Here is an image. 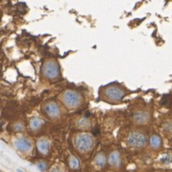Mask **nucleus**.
<instances>
[{"label": "nucleus", "mask_w": 172, "mask_h": 172, "mask_svg": "<svg viewBox=\"0 0 172 172\" xmlns=\"http://www.w3.org/2000/svg\"><path fill=\"white\" fill-rule=\"evenodd\" d=\"M62 100L65 107L70 110L78 108L82 104V96L73 91H65L62 95Z\"/></svg>", "instance_id": "nucleus-1"}, {"label": "nucleus", "mask_w": 172, "mask_h": 172, "mask_svg": "<svg viewBox=\"0 0 172 172\" xmlns=\"http://www.w3.org/2000/svg\"><path fill=\"white\" fill-rule=\"evenodd\" d=\"M75 144L77 149L81 151V152H88V151L92 149L94 144V140L91 135L81 134L76 138Z\"/></svg>", "instance_id": "nucleus-2"}, {"label": "nucleus", "mask_w": 172, "mask_h": 172, "mask_svg": "<svg viewBox=\"0 0 172 172\" xmlns=\"http://www.w3.org/2000/svg\"><path fill=\"white\" fill-rule=\"evenodd\" d=\"M42 73L46 78L53 80L59 77L60 74V69L58 64L54 61H47V62L43 64L42 67Z\"/></svg>", "instance_id": "nucleus-3"}, {"label": "nucleus", "mask_w": 172, "mask_h": 172, "mask_svg": "<svg viewBox=\"0 0 172 172\" xmlns=\"http://www.w3.org/2000/svg\"><path fill=\"white\" fill-rule=\"evenodd\" d=\"M128 142L134 147H143L147 143V137L141 132H132L128 137Z\"/></svg>", "instance_id": "nucleus-4"}, {"label": "nucleus", "mask_w": 172, "mask_h": 172, "mask_svg": "<svg viewBox=\"0 0 172 172\" xmlns=\"http://www.w3.org/2000/svg\"><path fill=\"white\" fill-rule=\"evenodd\" d=\"M105 96L110 101L118 102L124 96V91L116 86H110L105 89Z\"/></svg>", "instance_id": "nucleus-5"}, {"label": "nucleus", "mask_w": 172, "mask_h": 172, "mask_svg": "<svg viewBox=\"0 0 172 172\" xmlns=\"http://www.w3.org/2000/svg\"><path fill=\"white\" fill-rule=\"evenodd\" d=\"M43 112L45 113V114L50 118H56L60 116L61 110L59 105L55 103V102H48L43 107Z\"/></svg>", "instance_id": "nucleus-6"}, {"label": "nucleus", "mask_w": 172, "mask_h": 172, "mask_svg": "<svg viewBox=\"0 0 172 172\" xmlns=\"http://www.w3.org/2000/svg\"><path fill=\"white\" fill-rule=\"evenodd\" d=\"M14 144L15 148L21 152H28L32 149V143L26 138H18L15 141Z\"/></svg>", "instance_id": "nucleus-7"}, {"label": "nucleus", "mask_w": 172, "mask_h": 172, "mask_svg": "<svg viewBox=\"0 0 172 172\" xmlns=\"http://www.w3.org/2000/svg\"><path fill=\"white\" fill-rule=\"evenodd\" d=\"M133 118L136 123L143 124V123H146V122L149 120L150 116L149 113L146 112H138L136 113H134Z\"/></svg>", "instance_id": "nucleus-8"}, {"label": "nucleus", "mask_w": 172, "mask_h": 172, "mask_svg": "<svg viewBox=\"0 0 172 172\" xmlns=\"http://www.w3.org/2000/svg\"><path fill=\"white\" fill-rule=\"evenodd\" d=\"M37 146H38V150L43 155L48 154L49 149H50V143H49L48 141L44 140V138H40V140H39L38 143H37Z\"/></svg>", "instance_id": "nucleus-9"}, {"label": "nucleus", "mask_w": 172, "mask_h": 172, "mask_svg": "<svg viewBox=\"0 0 172 172\" xmlns=\"http://www.w3.org/2000/svg\"><path fill=\"white\" fill-rule=\"evenodd\" d=\"M109 163L113 166H119L121 163V158L120 154L117 152V151H113V153L110 154L109 156Z\"/></svg>", "instance_id": "nucleus-10"}, {"label": "nucleus", "mask_w": 172, "mask_h": 172, "mask_svg": "<svg viewBox=\"0 0 172 172\" xmlns=\"http://www.w3.org/2000/svg\"><path fill=\"white\" fill-rule=\"evenodd\" d=\"M43 124H44L43 119L40 117H33L30 120V128L32 130H39L40 128H42Z\"/></svg>", "instance_id": "nucleus-11"}, {"label": "nucleus", "mask_w": 172, "mask_h": 172, "mask_svg": "<svg viewBox=\"0 0 172 172\" xmlns=\"http://www.w3.org/2000/svg\"><path fill=\"white\" fill-rule=\"evenodd\" d=\"M162 144V140L158 135H154L150 138V145L154 149H158Z\"/></svg>", "instance_id": "nucleus-12"}, {"label": "nucleus", "mask_w": 172, "mask_h": 172, "mask_svg": "<svg viewBox=\"0 0 172 172\" xmlns=\"http://www.w3.org/2000/svg\"><path fill=\"white\" fill-rule=\"evenodd\" d=\"M107 162V159L103 153H98L95 157V163L99 167H104Z\"/></svg>", "instance_id": "nucleus-13"}, {"label": "nucleus", "mask_w": 172, "mask_h": 172, "mask_svg": "<svg viewBox=\"0 0 172 172\" xmlns=\"http://www.w3.org/2000/svg\"><path fill=\"white\" fill-rule=\"evenodd\" d=\"M68 162H69V165L72 169H78L79 166H80V162H79V160L77 159L75 156H71L68 160Z\"/></svg>", "instance_id": "nucleus-14"}, {"label": "nucleus", "mask_w": 172, "mask_h": 172, "mask_svg": "<svg viewBox=\"0 0 172 172\" xmlns=\"http://www.w3.org/2000/svg\"><path fill=\"white\" fill-rule=\"evenodd\" d=\"M78 126L82 129H87V128H89V126H91V122H89V120L88 119V118L83 117V118H81V119L78 120Z\"/></svg>", "instance_id": "nucleus-15"}, {"label": "nucleus", "mask_w": 172, "mask_h": 172, "mask_svg": "<svg viewBox=\"0 0 172 172\" xmlns=\"http://www.w3.org/2000/svg\"><path fill=\"white\" fill-rule=\"evenodd\" d=\"M171 161H172V157L168 154L162 155V156L160 158V162H161L162 163H163V165H168V163L171 162Z\"/></svg>", "instance_id": "nucleus-16"}, {"label": "nucleus", "mask_w": 172, "mask_h": 172, "mask_svg": "<svg viewBox=\"0 0 172 172\" xmlns=\"http://www.w3.org/2000/svg\"><path fill=\"white\" fill-rule=\"evenodd\" d=\"M38 167H39V169L40 171H45L46 168H47V165L45 162H40L38 163Z\"/></svg>", "instance_id": "nucleus-17"}, {"label": "nucleus", "mask_w": 172, "mask_h": 172, "mask_svg": "<svg viewBox=\"0 0 172 172\" xmlns=\"http://www.w3.org/2000/svg\"><path fill=\"white\" fill-rule=\"evenodd\" d=\"M24 129V127L22 124H20V123H15L14 125V130L15 131V132H21V131H23Z\"/></svg>", "instance_id": "nucleus-18"}, {"label": "nucleus", "mask_w": 172, "mask_h": 172, "mask_svg": "<svg viewBox=\"0 0 172 172\" xmlns=\"http://www.w3.org/2000/svg\"><path fill=\"white\" fill-rule=\"evenodd\" d=\"M18 172H23V171H22V170H19V169H18Z\"/></svg>", "instance_id": "nucleus-19"}]
</instances>
